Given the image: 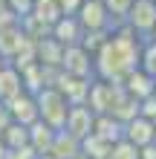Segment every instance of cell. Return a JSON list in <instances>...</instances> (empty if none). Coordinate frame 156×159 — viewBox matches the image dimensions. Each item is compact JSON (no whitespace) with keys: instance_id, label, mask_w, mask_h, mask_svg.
I'll return each mask as SVG.
<instances>
[{"instance_id":"cell-24","label":"cell","mask_w":156,"mask_h":159,"mask_svg":"<svg viewBox=\"0 0 156 159\" xmlns=\"http://www.w3.org/2000/svg\"><path fill=\"white\" fill-rule=\"evenodd\" d=\"M3 64H6V61H3V58H0V67H3Z\"/></svg>"},{"instance_id":"cell-6","label":"cell","mask_w":156,"mask_h":159,"mask_svg":"<svg viewBox=\"0 0 156 159\" xmlns=\"http://www.w3.org/2000/svg\"><path fill=\"white\" fill-rule=\"evenodd\" d=\"M122 139H127L130 145H136L142 151L145 145L156 142V125H153L150 119H145V116L136 113L133 119H127L124 125H122Z\"/></svg>"},{"instance_id":"cell-3","label":"cell","mask_w":156,"mask_h":159,"mask_svg":"<svg viewBox=\"0 0 156 159\" xmlns=\"http://www.w3.org/2000/svg\"><path fill=\"white\" fill-rule=\"evenodd\" d=\"M122 23L145 41L150 35V29L156 26V0H133Z\"/></svg>"},{"instance_id":"cell-2","label":"cell","mask_w":156,"mask_h":159,"mask_svg":"<svg viewBox=\"0 0 156 159\" xmlns=\"http://www.w3.org/2000/svg\"><path fill=\"white\" fill-rule=\"evenodd\" d=\"M35 101H38V119L43 125H49L52 130H61L64 121H67V110H69L67 98L55 87H43L35 93Z\"/></svg>"},{"instance_id":"cell-5","label":"cell","mask_w":156,"mask_h":159,"mask_svg":"<svg viewBox=\"0 0 156 159\" xmlns=\"http://www.w3.org/2000/svg\"><path fill=\"white\" fill-rule=\"evenodd\" d=\"M58 70L64 72V75H72V78H90V75H93V55H90L81 43L64 46L61 67Z\"/></svg>"},{"instance_id":"cell-14","label":"cell","mask_w":156,"mask_h":159,"mask_svg":"<svg viewBox=\"0 0 156 159\" xmlns=\"http://www.w3.org/2000/svg\"><path fill=\"white\" fill-rule=\"evenodd\" d=\"M139 70H145L150 78H156V43L145 38L139 49Z\"/></svg>"},{"instance_id":"cell-20","label":"cell","mask_w":156,"mask_h":159,"mask_svg":"<svg viewBox=\"0 0 156 159\" xmlns=\"http://www.w3.org/2000/svg\"><path fill=\"white\" fill-rule=\"evenodd\" d=\"M148 41H153V43H156V26L150 29V35H148Z\"/></svg>"},{"instance_id":"cell-19","label":"cell","mask_w":156,"mask_h":159,"mask_svg":"<svg viewBox=\"0 0 156 159\" xmlns=\"http://www.w3.org/2000/svg\"><path fill=\"white\" fill-rule=\"evenodd\" d=\"M12 125V116H9V107L3 104V101H0V133H3V130Z\"/></svg>"},{"instance_id":"cell-16","label":"cell","mask_w":156,"mask_h":159,"mask_svg":"<svg viewBox=\"0 0 156 159\" xmlns=\"http://www.w3.org/2000/svg\"><path fill=\"white\" fill-rule=\"evenodd\" d=\"M139 116L156 121V93H150L148 98H142V101H139Z\"/></svg>"},{"instance_id":"cell-15","label":"cell","mask_w":156,"mask_h":159,"mask_svg":"<svg viewBox=\"0 0 156 159\" xmlns=\"http://www.w3.org/2000/svg\"><path fill=\"white\" fill-rule=\"evenodd\" d=\"M101 3H104V9H107V15L113 17V23L118 26V23L124 20V15H127V9H130L133 0H101Z\"/></svg>"},{"instance_id":"cell-13","label":"cell","mask_w":156,"mask_h":159,"mask_svg":"<svg viewBox=\"0 0 156 159\" xmlns=\"http://www.w3.org/2000/svg\"><path fill=\"white\" fill-rule=\"evenodd\" d=\"M0 142H3L6 151L29 145V127H23V125H17V121H12V125H9L3 133H0Z\"/></svg>"},{"instance_id":"cell-21","label":"cell","mask_w":156,"mask_h":159,"mask_svg":"<svg viewBox=\"0 0 156 159\" xmlns=\"http://www.w3.org/2000/svg\"><path fill=\"white\" fill-rule=\"evenodd\" d=\"M3 9H9V0H0V12H3Z\"/></svg>"},{"instance_id":"cell-23","label":"cell","mask_w":156,"mask_h":159,"mask_svg":"<svg viewBox=\"0 0 156 159\" xmlns=\"http://www.w3.org/2000/svg\"><path fill=\"white\" fill-rule=\"evenodd\" d=\"M153 93H156V78H153Z\"/></svg>"},{"instance_id":"cell-18","label":"cell","mask_w":156,"mask_h":159,"mask_svg":"<svg viewBox=\"0 0 156 159\" xmlns=\"http://www.w3.org/2000/svg\"><path fill=\"white\" fill-rule=\"evenodd\" d=\"M55 3H58V12L61 15H75L78 6H81V0H55Z\"/></svg>"},{"instance_id":"cell-11","label":"cell","mask_w":156,"mask_h":159,"mask_svg":"<svg viewBox=\"0 0 156 159\" xmlns=\"http://www.w3.org/2000/svg\"><path fill=\"white\" fill-rule=\"evenodd\" d=\"M23 90V81H20V70H15L12 64H3L0 67V101H12L15 96H20Z\"/></svg>"},{"instance_id":"cell-9","label":"cell","mask_w":156,"mask_h":159,"mask_svg":"<svg viewBox=\"0 0 156 159\" xmlns=\"http://www.w3.org/2000/svg\"><path fill=\"white\" fill-rule=\"evenodd\" d=\"M49 35H52V38L58 41L61 46H72V43L81 41L84 29H81V23L75 20V15H61L58 20L49 26Z\"/></svg>"},{"instance_id":"cell-7","label":"cell","mask_w":156,"mask_h":159,"mask_svg":"<svg viewBox=\"0 0 156 159\" xmlns=\"http://www.w3.org/2000/svg\"><path fill=\"white\" fill-rule=\"evenodd\" d=\"M93 121H96V113L87 104H72L67 110V121H64L61 130H67L69 136H75L81 142V139H87L90 133H93Z\"/></svg>"},{"instance_id":"cell-22","label":"cell","mask_w":156,"mask_h":159,"mask_svg":"<svg viewBox=\"0 0 156 159\" xmlns=\"http://www.w3.org/2000/svg\"><path fill=\"white\" fill-rule=\"evenodd\" d=\"M3 153H6V148H3V142H0V159H3Z\"/></svg>"},{"instance_id":"cell-17","label":"cell","mask_w":156,"mask_h":159,"mask_svg":"<svg viewBox=\"0 0 156 159\" xmlns=\"http://www.w3.org/2000/svg\"><path fill=\"white\" fill-rule=\"evenodd\" d=\"M38 153L32 151L29 145H23V148H12V151H6L3 153V159H35Z\"/></svg>"},{"instance_id":"cell-8","label":"cell","mask_w":156,"mask_h":159,"mask_svg":"<svg viewBox=\"0 0 156 159\" xmlns=\"http://www.w3.org/2000/svg\"><path fill=\"white\" fill-rule=\"evenodd\" d=\"M9 107V116H12V121H17V125L29 127L32 121H38V101H35L32 93H20V96H15L12 101H6Z\"/></svg>"},{"instance_id":"cell-4","label":"cell","mask_w":156,"mask_h":159,"mask_svg":"<svg viewBox=\"0 0 156 159\" xmlns=\"http://www.w3.org/2000/svg\"><path fill=\"white\" fill-rule=\"evenodd\" d=\"M75 20L81 23V29L84 32H107L113 29V17L107 15V9L101 0H81L78 12H75Z\"/></svg>"},{"instance_id":"cell-12","label":"cell","mask_w":156,"mask_h":159,"mask_svg":"<svg viewBox=\"0 0 156 159\" xmlns=\"http://www.w3.org/2000/svg\"><path fill=\"white\" fill-rule=\"evenodd\" d=\"M52 139H55V130L49 125H43L41 119L29 125V148H32L35 153H49Z\"/></svg>"},{"instance_id":"cell-10","label":"cell","mask_w":156,"mask_h":159,"mask_svg":"<svg viewBox=\"0 0 156 159\" xmlns=\"http://www.w3.org/2000/svg\"><path fill=\"white\" fill-rule=\"evenodd\" d=\"M122 90H124L130 98L142 101V98H148L150 93H153V78H150L145 70H139V67H136L133 72H127V75L122 78Z\"/></svg>"},{"instance_id":"cell-1","label":"cell","mask_w":156,"mask_h":159,"mask_svg":"<svg viewBox=\"0 0 156 159\" xmlns=\"http://www.w3.org/2000/svg\"><path fill=\"white\" fill-rule=\"evenodd\" d=\"M139 49H142V38L136 32H130L124 23L113 26L104 43L93 52V75L110 84H122L127 72L139 67Z\"/></svg>"}]
</instances>
